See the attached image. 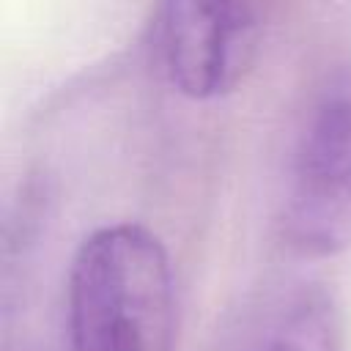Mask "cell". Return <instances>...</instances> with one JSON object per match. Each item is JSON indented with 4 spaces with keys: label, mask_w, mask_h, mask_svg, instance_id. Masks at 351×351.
Listing matches in <instances>:
<instances>
[{
    "label": "cell",
    "mask_w": 351,
    "mask_h": 351,
    "mask_svg": "<svg viewBox=\"0 0 351 351\" xmlns=\"http://www.w3.org/2000/svg\"><path fill=\"white\" fill-rule=\"evenodd\" d=\"M277 225L304 258L351 247V69L329 74L310 96L282 173Z\"/></svg>",
    "instance_id": "obj_2"
},
{
    "label": "cell",
    "mask_w": 351,
    "mask_h": 351,
    "mask_svg": "<svg viewBox=\"0 0 351 351\" xmlns=\"http://www.w3.org/2000/svg\"><path fill=\"white\" fill-rule=\"evenodd\" d=\"M266 38V11L239 0H170L151 16V58L173 90L217 99L252 71Z\"/></svg>",
    "instance_id": "obj_3"
},
{
    "label": "cell",
    "mask_w": 351,
    "mask_h": 351,
    "mask_svg": "<svg viewBox=\"0 0 351 351\" xmlns=\"http://www.w3.org/2000/svg\"><path fill=\"white\" fill-rule=\"evenodd\" d=\"M239 351H346L340 304L318 282L285 288L250 321Z\"/></svg>",
    "instance_id": "obj_4"
},
{
    "label": "cell",
    "mask_w": 351,
    "mask_h": 351,
    "mask_svg": "<svg viewBox=\"0 0 351 351\" xmlns=\"http://www.w3.org/2000/svg\"><path fill=\"white\" fill-rule=\"evenodd\" d=\"M71 351H173L176 291L165 244L140 222L82 239L66 285Z\"/></svg>",
    "instance_id": "obj_1"
}]
</instances>
